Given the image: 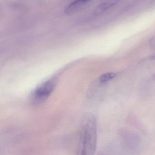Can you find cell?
I'll use <instances>...</instances> for the list:
<instances>
[{
  "mask_svg": "<svg viewBox=\"0 0 155 155\" xmlns=\"http://www.w3.org/2000/svg\"><path fill=\"white\" fill-rule=\"evenodd\" d=\"M56 80L49 79L37 87L34 92L32 100L35 104L42 103L47 99L55 87Z\"/></svg>",
  "mask_w": 155,
  "mask_h": 155,
  "instance_id": "cell-2",
  "label": "cell"
},
{
  "mask_svg": "<svg viewBox=\"0 0 155 155\" xmlns=\"http://www.w3.org/2000/svg\"><path fill=\"white\" fill-rule=\"evenodd\" d=\"M91 0H75L70 4L65 9V12L66 14L74 13L78 10L80 9L87 3Z\"/></svg>",
  "mask_w": 155,
  "mask_h": 155,
  "instance_id": "cell-3",
  "label": "cell"
},
{
  "mask_svg": "<svg viewBox=\"0 0 155 155\" xmlns=\"http://www.w3.org/2000/svg\"><path fill=\"white\" fill-rule=\"evenodd\" d=\"M96 120L94 115L87 114L81 121L79 145L77 155H94L96 149Z\"/></svg>",
  "mask_w": 155,
  "mask_h": 155,
  "instance_id": "cell-1",
  "label": "cell"
},
{
  "mask_svg": "<svg viewBox=\"0 0 155 155\" xmlns=\"http://www.w3.org/2000/svg\"><path fill=\"white\" fill-rule=\"evenodd\" d=\"M121 0H106L97 6L95 10L96 14H99L112 8Z\"/></svg>",
  "mask_w": 155,
  "mask_h": 155,
  "instance_id": "cell-4",
  "label": "cell"
},
{
  "mask_svg": "<svg viewBox=\"0 0 155 155\" xmlns=\"http://www.w3.org/2000/svg\"><path fill=\"white\" fill-rule=\"evenodd\" d=\"M116 76V74L113 73H108L104 74H102L99 78V80L101 82H107V81H109L113 78H114Z\"/></svg>",
  "mask_w": 155,
  "mask_h": 155,
  "instance_id": "cell-5",
  "label": "cell"
},
{
  "mask_svg": "<svg viewBox=\"0 0 155 155\" xmlns=\"http://www.w3.org/2000/svg\"><path fill=\"white\" fill-rule=\"evenodd\" d=\"M149 44L151 46V48L155 51V35L150 40Z\"/></svg>",
  "mask_w": 155,
  "mask_h": 155,
  "instance_id": "cell-6",
  "label": "cell"
}]
</instances>
